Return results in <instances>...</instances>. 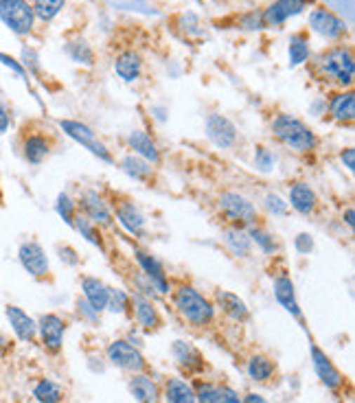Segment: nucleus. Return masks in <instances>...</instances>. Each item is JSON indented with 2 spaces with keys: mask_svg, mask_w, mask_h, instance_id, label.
I'll return each instance as SVG.
<instances>
[{
  "mask_svg": "<svg viewBox=\"0 0 355 403\" xmlns=\"http://www.w3.org/2000/svg\"><path fill=\"white\" fill-rule=\"evenodd\" d=\"M270 130H272V138L281 147H286L298 156L314 154L318 150V145H321V138L316 136L312 127L292 114H279L272 121Z\"/></svg>",
  "mask_w": 355,
  "mask_h": 403,
  "instance_id": "1",
  "label": "nucleus"
},
{
  "mask_svg": "<svg viewBox=\"0 0 355 403\" xmlns=\"http://www.w3.org/2000/svg\"><path fill=\"white\" fill-rule=\"evenodd\" d=\"M171 298L175 311L191 326H206L215 318V305L189 283H178L171 289Z\"/></svg>",
  "mask_w": 355,
  "mask_h": 403,
  "instance_id": "2",
  "label": "nucleus"
},
{
  "mask_svg": "<svg viewBox=\"0 0 355 403\" xmlns=\"http://www.w3.org/2000/svg\"><path fill=\"white\" fill-rule=\"evenodd\" d=\"M318 70L321 75L329 81H335L340 86H351L355 75V64H353V53L347 46H331L318 55Z\"/></svg>",
  "mask_w": 355,
  "mask_h": 403,
  "instance_id": "3",
  "label": "nucleus"
},
{
  "mask_svg": "<svg viewBox=\"0 0 355 403\" xmlns=\"http://www.w3.org/2000/svg\"><path fill=\"white\" fill-rule=\"evenodd\" d=\"M108 206L114 215V219H119V224L126 228L130 234L138 237V239H145L147 237V222L140 209L136 206V202L121 191H108Z\"/></svg>",
  "mask_w": 355,
  "mask_h": 403,
  "instance_id": "4",
  "label": "nucleus"
},
{
  "mask_svg": "<svg viewBox=\"0 0 355 403\" xmlns=\"http://www.w3.org/2000/svg\"><path fill=\"white\" fill-rule=\"evenodd\" d=\"M220 213L224 215L226 219V226H237V228H250L255 224H259V211L257 206L253 204L250 199L241 193H235V191H224L220 195Z\"/></svg>",
  "mask_w": 355,
  "mask_h": 403,
  "instance_id": "5",
  "label": "nucleus"
},
{
  "mask_svg": "<svg viewBox=\"0 0 355 403\" xmlns=\"http://www.w3.org/2000/svg\"><path fill=\"white\" fill-rule=\"evenodd\" d=\"M77 213L83 215L86 219H91L95 226L101 230H110L114 228V215L108 206V199H105L99 191L95 189H83L75 202Z\"/></svg>",
  "mask_w": 355,
  "mask_h": 403,
  "instance_id": "6",
  "label": "nucleus"
},
{
  "mask_svg": "<svg viewBox=\"0 0 355 403\" xmlns=\"http://www.w3.org/2000/svg\"><path fill=\"white\" fill-rule=\"evenodd\" d=\"M20 147L29 164H42L51 156V152L55 150V136L46 130L20 132Z\"/></svg>",
  "mask_w": 355,
  "mask_h": 403,
  "instance_id": "7",
  "label": "nucleus"
},
{
  "mask_svg": "<svg viewBox=\"0 0 355 403\" xmlns=\"http://www.w3.org/2000/svg\"><path fill=\"white\" fill-rule=\"evenodd\" d=\"M60 127L64 130L66 136H70L73 140H77L81 147H86L88 152L95 154L97 158H101V160H105V162H114V156L110 154V150L105 147V145L99 140V136H97L88 125H83V123H79V121L66 119V121H60Z\"/></svg>",
  "mask_w": 355,
  "mask_h": 403,
  "instance_id": "8",
  "label": "nucleus"
},
{
  "mask_svg": "<svg viewBox=\"0 0 355 403\" xmlns=\"http://www.w3.org/2000/svg\"><path fill=\"white\" fill-rule=\"evenodd\" d=\"M0 20L13 33L27 35L33 29L35 13L27 0H5V3H0Z\"/></svg>",
  "mask_w": 355,
  "mask_h": 403,
  "instance_id": "9",
  "label": "nucleus"
},
{
  "mask_svg": "<svg viewBox=\"0 0 355 403\" xmlns=\"http://www.w3.org/2000/svg\"><path fill=\"white\" fill-rule=\"evenodd\" d=\"M108 359L114 364L116 369L126 371V373H143L147 369V362L136 346L128 340H114L108 346Z\"/></svg>",
  "mask_w": 355,
  "mask_h": 403,
  "instance_id": "10",
  "label": "nucleus"
},
{
  "mask_svg": "<svg viewBox=\"0 0 355 403\" xmlns=\"http://www.w3.org/2000/svg\"><path fill=\"white\" fill-rule=\"evenodd\" d=\"M18 259H20V265L25 267V272H29V277H33L35 281L51 279L48 256H46L44 248L38 242L20 244V248H18Z\"/></svg>",
  "mask_w": 355,
  "mask_h": 403,
  "instance_id": "11",
  "label": "nucleus"
},
{
  "mask_svg": "<svg viewBox=\"0 0 355 403\" xmlns=\"http://www.w3.org/2000/svg\"><path fill=\"white\" fill-rule=\"evenodd\" d=\"M288 206H292L298 215L303 217H316L321 211V197L309 187L305 180H296L290 187V202Z\"/></svg>",
  "mask_w": 355,
  "mask_h": 403,
  "instance_id": "12",
  "label": "nucleus"
},
{
  "mask_svg": "<svg viewBox=\"0 0 355 403\" xmlns=\"http://www.w3.org/2000/svg\"><path fill=\"white\" fill-rule=\"evenodd\" d=\"M206 136L220 150H233L239 140L237 127L222 114H210L206 119Z\"/></svg>",
  "mask_w": 355,
  "mask_h": 403,
  "instance_id": "13",
  "label": "nucleus"
},
{
  "mask_svg": "<svg viewBox=\"0 0 355 403\" xmlns=\"http://www.w3.org/2000/svg\"><path fill=\"white\" fill-rule=\"evenodd\" d=\"M130 305H132L134 318L140 324V329H145V331H158V329H161L163 316H161V311H158V307L154 305L152 298L138 294V291H132Z\"/></svg>",
  "mask_w": 355,
  "mask_h": 403,
  "instance_id": "14",
  "label": "nucleus"
},
{
  "mask_svg": "<svg viewBox=\"0 0 355 403\" xmlns=\"http://www.w3.org/2000/svg\"><path fill=\"white\" fill-rule=\"evenodd\" d=\"M66 322L58 314H44L38 320V336L44 344V349L51 353H58L64 344Z\"/></svg>",
  "mask_w": 355,
  "mask_h": 403,
  "instance_id": "15",
  "label": "nucleus"
},
{
  "mask_svg": "<svg viewBox=\"0 0 355 403\" xmlns=\"http://www.w3.org/2000/svg\"><path fill=\"white\" fill-rule=\"evenodd\" d=\"M309 27L327 40H340L347 33L344 20H340V18L329 9H314L309 13Z\"/></svg>",
  "mask_w": 355,
  "mask_h": 403,
  "instance_id": "16",
  "label": "nucleus"
},
{
  "mask_svg": "<svg viewBox=\"0 0 355 403\" xmlns=\"http://www.w3.org/2000/svg\"><path fill=\"white\" fill-rule=\"evenodd\" d=\"M136 263H138V270L143 272L147 277V281L152 283V287L161 291V294H167V291L171 289V285H169L167 272L161 265V261H158L154 254L145 252V250H136Z\"/></svg>",
  "mask_w": 355,
  "mask_h": 403,
  "instance_id": "17",
  "label": "nucleus"
},
{
  "mask_svg": "<svg viewBox=\"0 0 355 403\" xmlns=\"http://www.w3.org/2000/svg\"><path fill=\"white\" fill-rule=\"evenodd\" d=\"M171 355L175 359V364L180 366V369L187 375H200L204 371V357H202V353L195 349L191 342H187V340H175L171 344Z\"/></svg>",
  "mask_w": 355,
  "mask_h": 403,
  "instance_id": "18",
  "label": "nucleus"
},
{
  "mask_svg": "<svg viewBox=\"0 0 355 403\" xmlns=\"http://www.w3.org/2000/svg\"><path fill=\"white\" fill-rule=\"evenodd\" d=\"M312 362H314V371L316 375L321 377V381L329 390H340L344 386V375L335 369V364L329 359L327 353H323L318 346H312Z\"/></svg>",
  "mask_w": 355,
  "mask_h": 403,
  "instance_id": "19",
  "label": "nucleus"
},
{
  "mask_svg": "<svg viewBox=\"0 0 355 403\" xmlns=\"http://www.w3.org/2000/svg\"><path fill=\"white\" fill-rule=\"evenodd\" d=\"M305 0H274V3L261 13L263 27H281L286 20H290L292 15L303 13Z\"/></svg>",
  "mask_w": 355,
  "mask_h": 403,
  "instance_id": "20",
  "label": "nucleus"
},
{
  "mask_svg": "<svg viewBox=\"0 0 355 403\" xmlns=\"http://www.w3.org/2000/svg\"><path fill=\"white\" fill-rule=\"evenodd\" d=\"M5 314H7V320L13 329V333L18 336V340L33 342L35 338H38V322H35L25 309L15 307V305H7Z\"/></svg>",
  "mask_w": 355,
  "mask_h": 403,
  "instance_id": "21",
  "label": "nucleus"
},
{
  "mask_svg": "<svg viewBox=\"0 0 355 403\" xmlns=\"http://www.w3.org/2000/svg\"><path fill=\"white\" fill-rule=\"evenodd\" d=\"M121 169L126 171L132 180L140 182V185H147L152 187L156 182V167L152 162H147L145 158H140L136 154H130L126 158H121Z\"/></svg>",
  "mask_w": 355,
  "mask_h": 403,
  "instance_id": "22",
  "label": "nucleus"
},
{
  "mask_svg": "<svg viewBox=\"0 0 355 403\" xmlns=\"http://www.w3.org/2000/svg\"><path fill=\"white\" fill-rule=\"evenodd\" d=\"M274 298L279 300V305L288 311V314H292L294 318H303V314H300V307H298V300H296V291H294V283L292 279L288 277L286 272H281L279 277L274 279Z\"/></svg>",
  "mask_w": 355,
  "mask_h": 403,
  "instance_id": "23",
  "label": "nucleus"
},
{
  "mask_svg": "<svg viewBox=\"0 0 355 403\" xmlns=\"http://www.w3.org/2000/svg\"><path fill=\"white\" fill-rule=\"evenodd\" d=\"M215 303H217V307L224 311V314H226L230 320L246 322L248 318H250V309H248L246 300L239 298L237 294H233V291L217 289V291H215Z\"/></svg>",
  "mask_w": 355,
  "mask_h": 403,
  "instance_id": "24",
  "label": "nucleus"
},
{
  "mask_svg": "<svg viewBox=\"0 0 355 403\" xmlns=\"http://www.w3.org/2000/svg\"><path fill=\"white\" fill-rule=\"evenodd\" d=\"M81 289H83V298L91 305L97 314L105 311L108 307V291L110 285H105L99 277H81Z\"/></svg>",
  "mask_w": 355,
  "mask_h": 403,
  "instance_id": "25",
  "label": "nucleus"
},
{
  "mask_svg": "<svg viewBox=\"0 0 355 403\" xmlns=\"http://www.w3.org/2000/svg\"><path fill=\"white\" fill-rule=\"evenodd\" d=\"M329 114L331 119L338 123V125H347L351 127L353 125V119H355V95L351 90L347 93H338L329 99Z\"/></svg>",
  "mask_w": 355,
  "mask_h": 403,
  "instance_id": "26",
  "label": "nucleus"
},
{
  "mask_svg": "<svg viewBox=\"0 0 355 403\" xmlns=\"http://www.w3.org/2000/svg\"><path fill=\"white\" fill-rule=\"evenodd\" d=\"M128 145H130V150H132L136 156L145 158L147 162H152V164H154V167H158V164L163 162V156H161V152H158L156 143L152 140V136H149V134L140 132V130L130 132V136H128Z\"/></svg>",
  "mask_w": 355,
  "mask_h": 403,
  "instance_id": "27",
  "label": "nucleus"
},
{
  "mask_svg": "<svg viewBox=\"0 0 355 403\" xmlns=\"http://www.w3.org/2000/svg\"><path fill=\"white\" fill-rule=\"evenodd\" d=\"M224 244L230 252H233L235 256H241V259L250 256L253 246H255L248 230L237 228V226H224Z\"/></svg>",
  "mask_w": 355,
  "mask_h": 403,
  "instance_id": "28",
  "label": "nucleus"
},
{
  "mask_svg": "<svg viewBox=\"0 0 355 403\" xmlns=\"http://www.w3.org/2000/svg\"><path fill=\"white\" fill-rule=\"evenodd\" d=\"M128 388H130V395L134 397L136 403H156L158 401V386L145 373H134L130 377Z\"/></svg>",
  "mask_w": 355,
  "mask_h": 403,
  "instance_id": "29",
  "label": "nucleus"
},
{
  "mask_svg": "<svg viewBox=\"0 0 355 403\" xmlns=\"http://www.w3.org/2000/svg\"><path fill=\"white\" fill-rule=\"evenodd\" d=\"M114 70L123 81H136L140 77V70H143V60L138 53L126 51L114 60Z\"/></svg>",
  "mask_w": 355,
  "mask_h": 403,
  "instance_id": "30",
  "label": "nucleus"
},
{
  "mask_svg": "<svg viewBox=\"0 0 355 403\" xmlns=\"http://www.w3.org/2000/svg\"><path fill=\"white\" fill-rule=\"evenodd\" d=\"M165 401L167 403H198L195 401V392L189 381H185L182 377H171L165 381Z\"/></svg>",
  "mask_w": 355,
  "mask_h": 403,
  "instance_id": "31",
  "label": "nucleus"
},
{
  "mask_svg": "<svg viewBox=\"0 0 355 403\" xmlns=\"http://www.w3.org/2000/svg\"><path fill=\"white\" fill-rule=\"evenodd\" d=\"M246 373L253 381L263 383V381H268L274 375V362L270 357H265V355H253L246 364Z\"/></svg>",
  "mask_w": 355,
  "mask_h": 403,
  "instance_id": "32",
  "label": "nucleus"
},
{
  "mask_svg": "<svg viewBox=\"0 0 355 403\" xmlns=\"http://www.w3.org/2000/svg\"><path fill=\"white\" fill-rule=\"evenodd\" d=\"M33 397L38 403H62L64 399V390L60 383H55L53 379H40L33 386Z\"/></svg>",
  "mask_w": 355,
  "mask_h": 403,
  "instance_id": "33",
  "label": "nucleus"
},
{
  "mask_svg": "<svg viewBox=\"0 0 355 403\" xmlns=\"http://www.w3.org/2000/svg\"><path fill=\"white\" fill-rule=\"evenodd\" d=\"M248 234H250L253 244H257V248L263 250L265 254H274V252L281 248V244H279V239H276V234H272L268 228L261 226V224H255V226L248 228Z\"/></svg>",
  "mask_w": 355,
  "mask_h": 403,
  "instance_id": "34",
  "label": "nucleus"
},
{
  "mask_svg": "<svg viewBox=\"0 0 355 403\" xmlns=\"http://www.w3.org/2000/svg\"><path fill=\"white\" fill-rule=\"evenodd\" d=\"M309 60L307 33H294L290 38V66H300Z\"/></svg>",
  "mask_w": 355,
  "mask_h": 403,
  "instance_id": "35",
  "label": "nucleus"
},
{
  "mask_svg": "<svg viewBox=\"0 0 355 403\" xmlns=\"http://www.w3.org/2000/svg\"><path fill=\"white\" fill-rule=\"evenodd\" d=\"M73 228H77L88 242L91 244H95V246H99L101 250L105 248V244H103V232H101V228L99 226H95L91 219H86L83 215H75V222H73Z\"/></svg>",
  "mask_w": 355,
  "mask_h": 403,
  "instance_id": "36",
  "label": "nucleus"
},
{
  "mask_svg": "<svg viewBox=\"0 0 355 403\" xmlns=\"http://www.w3.org/2000/svg\"><path fill=\"white\" fill-rule=\"evenodd\" d=\"M64 5H66V0H33L31 7H33L35 18H40V20L48 22L64 9Z\"/></svg>",
  "mask_w": 355,
  "mask_h": 403,
  "instance_id": "37",
  "label": "nucleus"
},
{
  "mask_svg": "<svg viewBox=\"0 0 355 403\" xmlns=\"http://www.w3.org/2000/svg\"><path fill=\"white\" fill-rule=\"evenodd\" d=\"M112 314H128L132 309L130 305V294H126L123 289H116V287H110L108 291V307H105Z\"/></svg>",
  "mask_w": 355,
  "mask_h": 403,
  "instance_id": "38",
  "label": "nucleus"
},
{
  "mask_svg": "<svg viewBox=\"0 0 355 403\" xmlns=\"http://www.w3.org/2000/svg\"><path fill=\"white\" fill-rule=\"evenodd\" d=\"M193 392H195V401L198 403H217V383L200 379V381H195Z\"/></svg>",
  "mask_w": 355,
  "mask_h": 403,
  "instance_id": "39",
  "label": "nucleus"
},
{
  "mask_svg": "<svg viewBox=\"0 0 355 403\" xmlns=\"http://www.w3.org/2000/svg\"><path fill=\"white\" fill-rule=\"evenodd\" d=\"M58 213L66 219V224H68V226H73L75 215H77V206H75V202L70 199L66 193H62V195L58 197Z\"/></svg>",
  "mask_w": 355,
  "mask_h": 403,
  "instance_id": "40",
  "label": "nucleus"
},
{
  "mask_svg": "<svg viewBox=\"0 0 355 403\" xmlns=\"http://www.w3.org/2000/svg\"><path fill=\"white\" fill-rule=\"evenodd\" d=\"M265 209H268L272 215H288V211H290L288 202H283L276 193L265 195Z\"/></svg>",
  "mask_w": 355,
  "mask_h": 403,
  "instance_id": "41",
  "label": "nucleus"
},
{
  "mask_svg": "<svg viewBox=\"0 0 355 403\" xmlns=\"http://www.w3.org/2000/svg\"><path fill=\"white\" fill-rule=\"evenodd\" d=\"M217 403H243V399L226 383H217Z\"/></svg>",
  "mask_w": 355,
  "mask_h": 403,
  "instance_id": "42",
  "label": "nucleus"
},
{
  "mask_svg": "<svg viewBox=\"0 0 355 403\" xmlns=\"http://www.w3.org/2000/svg\"><path fill=\"white\" fill-rule=\"evenodd\" d=\"M73 46H77V53H70V58H73L75 62H83V64H93V51L88 48V44L86 42H77V44H73Z\"/></svg>",
  "mask_w": 355,
  "mask_h": 403,
  "instance_id": "43",
  "label": "nucleus"
},
{
  "mask_svg": "<svg viewBox=\"0 0 355 403\" xmlns=\"http://www.w3.org/2000/svg\"><path fill=\"white\" fill-rule=\"evenodd\" d=\"M255 160H257V167L259 169H270L272 164H274V156H272V152L270 150H265V147H257V156H255Z\"/></svg>",
  "mask_w": 355,
  "mask_h": 403,
  "instance_id": "44",
  "label": "nucleus"
},
{
  "mask_svg": "<svg viewBox=\"0 0 355 403\" xmlns=\"http://www.w3.org/2000/svg\"><path fill=\"white\" fill-rule=\"evenodd\" d=\"M294 246H296V250H298L300 254H309V252H312V248H314V239H312V234H307V232H300V234L296 237Z\"/></svg>",
  "mask_w": 355,
  "mask_h": 403,
  "instance_id": "45",
  "label": "nucleus"
},
{
  "mask_svg": "<svg viewBox=\"0 0 355 403\" xmlns=\"http://www.w3.org/2000/svg\"><path fill=\"white\" fill-rule=\"evenodd\" d=\"M58 250H60V259L66 261L68 265H77V263H79L77 252L70 248V246H58Z\"/></svg>",
  "mask_w": 355,
  "mask_h": 403,
  "instance_id": "46",
  "label": "nucleus"
},
{
  "mask_svg": "<svg viewBox=\"0 0 355 403\" xmlns=\"http://www.w3.org/2000/svg\"><path fill=\"white\" fill-rule=\"evenodd\" d=\"M340 160H342V164H344L349 171H353V169H355V150H353V147H344V150L340 152Z\"/></svg>",
  "mask_w": 355,
  "mask_h": 403,
  "instance_id": "47",
  "label": "nucleus"
},
{
  "mask_svg": "<svg viewBox=\"0 0 355 403\" xmlns=\"http://www.w3.org/2000/svg\"><path fill=\"white\" fill-rule=\"evenodd\" d=\"M9 130V112L7 107L0 103V134H5Z\"/></svg>",
  "mask_w": 355,
  "mask_h": 403,
  "instance_id": "48",
  "label": "nucleus"
},
{
  "mask_svg": "<svg viewBox=\"0 0 355 403\" xmlns=\"http://www.w3.org/2000/svg\"><path fill=\"white\" fill-rule=\"evenodd\" d=\"M243 403H268L265 401L261 395H257V392H248L246 397H243Z\"/></svg>",
  "mask_w": 355,
  "mask_h": 403,
  "instance_id": "49",
  "label": "nucleus"
},
{
  "mask_svg": "<svg viewBox=\"0 0 355 403\" xmlns=\"http://www.w3.org/2000/svg\"><path fill=\"white\" fill-rule=\"evenodd\" d=\"M347 224H349V228H353V209L347 211Z\"/></svg>",
  "mask_w": 355,
  "mask_h": 403,
  "instance_id": "50",
  "label": "nucleus"
},
{
  "mask_svg": "<svg viewBox=\"0 0 355 403\" xmlns=\"http://www.w3.org/2000/svg\"><path fill=\"white\" fill-rule=\"evenodd\" d=\"M0 3H5V0H0Z\"/></svg>",
  "mask_w": 355,
  "mask_h": 403,
  "instance_id": "51",
  "label": "nucleus"
}]
</instances>
